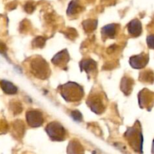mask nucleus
<instances>
[{
    "label": "nucleus",
    "instance_id": "1",
    "mask_svg": "<svg viewBox=\"0 0 154 154\" xmlns=\"http://www.w3.org/2000/svg\"><path fill=\"white\" fill-rule=\"evenodd\" d=\"M61 93L63 98L68 102H77L83 97V89L75 83H68L63 86Z\"/></svg>",
    "mask_w": 154,
    "mask_h": 154
},
{
    "label": "nucleus",
    "instance_id": "2",
    "mask_svg": "<svg viewBox=\"0 0 154 154\" xmlns=\"http://www.w3.org/2000/svg\"><path fill=\"white\" fill-rule=\"evenodd\" d=\"M125 136H126L129 145L135 152H138V153L142 152L143 136L139 130L135 129V127L131 128L126 132Z\"/></svg>",
    "mask_w": 154,
    "mask_h": 154
},
{
    "label": "nucleus",
    "instance_id": "3",
    "mask_svg": "<svg viewBox=\"0 0 154 154\" xmlns=\"http://www.w3.org/2000/svg\"><path fill=\"white\" fill-rule=\"evenodd\" d=\"M31 69L37 78L45 79L50 75V69L45 60L38 57L33 59L31 63Z\"/></svg>",
    "mask_w": 154,
    "mask_h": 154
},
{
    "label": "nucleus",
    "instance_id": "4",
    "mask_svg": "<svg viewBox=\"0 0 154 154\" xmlns=\"http://www.w3.org/2000/svg\"><path fill=\"white\" fill-rule=\"evenodd\" d=\"M46 132L50 138L54 141H63L66 138V130L62 125L57 122H53L48 125Z\"/></svg>",
    "mask_w": 154,
    "mask_h": 154
},
{
    "label": "nucleus",
    "instance_id": "5",
    "mask_svg": "<svg viewBox=\"0 0 154 154\" xmlns=\"http://www.w3.org/2000/svg\"><path fill=\"white\" fill-rule=\"evenodd\" d=\"M87 105L90 106L92 111L96 114H102L105 110V105L102 102V98L98 94L90 96V98L87 99Z\"/></svg>",
    "mask_w": 154,
    "mask_h": 154
},
{
    "label": "nucleus",
    "instance_id": "6",
    "mask_svg": "<svg viewBox=\"0 0 154 154\" xmlns=\"http://www.w3.org/2000/svg\"><path fill=\"white\" fill-rule=\"evenodd\" d=\"M27 123L32 127H38L42 126L44 120L42 113L37 111H31L26 114Z\"/></svg>",
    "mask_w": 154,
    "mask_h": 154
},
{
    "label": "nucleus",
    "instance_id": "7",
    "mask_svg": "<svg viewBox=\"0 0 154 154\" xmlns=\"http://www.w3.org/2000/svg\"><path fill=\"white\" fill-rule=\"evenodd\" d=\"M148 56L146 55V54H140V55L131 57L129 63L135 69H141L147 65V63H148Z\"/></svg>",
    "mask_w": 154,
    "mask_h": 154
},
{
    "label": "nucleus",
    "instance_id": "8",
    "mask_svg": "<svg viewBox=\"0 0 154 154\" xmlns=\"http://www.w3.org/2000/svg\"><path fill=\"white\" fill-rule=\"evenodd\" d=\"M140 105L143 107H149L150 103H153V93L147 90H144L139 94Z\"/></svg>",
    "mask_w": 154,
    "mask_h": 154
},
{
    "label": "nucleus",
    "instance_id": "9",
    "mask_svg": "<svg viewBox=\"0 0 154 154\" xmlns=\"http://www.w3.org/2000/svg\"><path fill=\"white\" fill-rule=\"evenodd\" d=\"M69 54L66 51H63L62 52L57 54L55 57H54V59L52 60L53 63L56 66H58L62 67V66H64L66 63L69 62Z\"/></svg>",
    "mask_w": 154,
    "mask_h": 154
},
{
    "label": "nucleus",
    "instance_id": "10",
    "mask_svg": "<svg viewBox=\"0 0 154 154\" xmlns=\"http://www.w3.org/2000/svg\"><path fill=\"white\" fill-rule=\"evenodd\" d=\"M68 154H84V150L79 141L73 140L69 142L67 149Z\"/></svg>",
    "mask_w": 154,
    "mask_h": 154
},
{
    "label": "nucleus",
    "instance_id": "11",
    "mask_svg": "<svg viewBox=\"0 0 154 154\" xmlns=\"http://www.w3.org/2000/svg\"><path fill=\"white\" fill-rule=\"evenodd\" d=\"M129 32L133 36H138L142 32V27L139 20H133L131 21L128 25Z\"/></svg>",
    "mask_w": 154,
    "mask_h": 154
},
{
    "label": "nucleus",
    "instance_id": "12",
    "mask_svg": "<svg viewBox=\"0 0 154 154\" xmlns=\"http://www.w3.org/2000/svg\"><path fill=\"white\" fill-rule=\"evenodd\" d=\"M0 87H1L2 90H3L5 93L8 95L15 94L17 91V87L14 85L12 83L9 82L7 81H0Z\"/></svg>",
    "mask_w": 154,
    "mask_h": 154
},
{
    "label": "nucleus",
    "instance_id": "13",
    "mask_svg": "<svg viewBox=\"0 0 154 154\" xmlns=\"http://www.w3.org/2000/svg\"><path fill=\"white\" fill-rule=\"evenodd\" d=\"M81 67L82 70L86 71L87 72H90L96 70V63L95 61L89 59V60H83V61L81 62Z\"/></svg>",
    "mask_w": 154,
    "mask_h": 154
},
{
    "label": "nucleus",
    "instance_id": "14",
    "mask_svg": "<svg viewBox=\"0 0 154 154\" xmlns=\"http://www.w3.org/2000/svg\"><path fill=\"white\" fill-rule=\"evenodd\" d=\"M133 86V81L129 78H123L121 83V90L126 95L131 93Z\"/></svg>",
    "mask_w": 154,
    "mask_h": 154
},
{
    "label": "nucleus",
    "instance_id": "15",
    "mask_svg": "<svg viewBox=\"0 0 154 154\" xmlns=\"http://www.w3.org/2000/svg\"><path fill=\"white\" fill-rule=\"evenodd\" d=\"M117 28L115 24L108 25L102 29V34L107 38H114L115 36Z\"/></svg>",
    "mask_w": 154,
    "mask_h": 154
},
{
    "label": "nucleus",
    "instance_id": "16",
    "mask_svg": "<svg viewBox=\"0 0 154 154\" xmlns=\"http://www.w3.org/2000/svg\"><path fill=\"white\" fill-rule=\"evenodd\" d=\"M83 26L86 32H91L96 29L97 26V21L95 20H87L83 23Z\"/></svg>",
    "mask_w": 154,
    "mask_h": 154
},
{
    "label": "nucleus",
    "instance_id": "17",
    "mask_svg": "<svg viewBox=\"0 0 154 154\" xmlns=\"http://www.w3.org/2000/svg\"><path fill=\"white\" fill-rule=\"evenodd\" d=\"M13 130L16 132V135H23L24 131L23 123L20 120H17L13 124Z\"/></svg>",
    "mask_w": 154,
    "mask_h": 154
},
{
    "label": "nucleus",
    "instance_id": "18",
    "mask_svg": "<svg viewBox=\"0 0 154 154\" xmlns=\"http://www.w3.org/2000/svg\"><path fill=\"white\" fill-rule=\"evenodd\" d=\"M80 8H81V7L78 4V2L77 0H73L69 4V8H68V14H74L79 11Z\"/></svg>",
    "mask_w": 154,
    "mask_h": 154
},
{
    "label": "nucleus",
    "instance_id": "19",
    "mask_svg": "<svg viewBox=\"0 0 154 154\" xmlns=\"http://www.w3.org/2000/svg\"><path fill=\"white\" fill-rule=\"evenodd\" d=\"M10 108L14 114H20L23 111L22 105L19 102H12L10 104Z\"/></svg>",
    "mask_w": 154,
    "mask_h": 154
},
{
    "label": "nucleus",
    "instance_id": "20",
    "mask_svg": "<svg viewBox=\"0 0 154 154\" xmlns=\"http://www.w3.org/2000/svg\"><path fill=\"white\" fill-rule=\"evenodd\" d=\"M45 41L46 40H45V38L42 37V36H38V37L35 38L33 40L32 45L35 48H42L45 45Z\"/></svg>",
    "mask_w": 154,
    "mask_h": 154
},
{
    "label": "nucleus",
    "instance_id": "21",
    "mask_svg": "<svg viewBox=\"0 0 154 154\" xmlns=\"http://www.w3.org/2000/svg\"><path fill=\"white\" fill-rule=\"evenodd\" d=\"M142 79L147 82L152 83L153 81V74L151 71L145 72L142 74Z\"/></svg>",
    "mask_w": 154,
    "mask_h": 154
},
{
    "label": "nucleus",
    "instance_id": "22",
    "mask_svg": "<svg viewBox=\"0 0 154 154\" xmlns=\"http://www.w3.org/2000/svg\"><path fill=\"white\" fill-rule=\"evenodd\" d=\"M77 35H78V33H77V32L73 28H69L68 29V31L66 32V35L70 39L75 38L77 36Z\"/></svg>",
    "mask_w": 154,
    "mask_h": 154
},
{
    "label": "nucleus",
    "instance_id": "23",
    "mask_svg": "<svg viewBox=\"0 0 154 154\" xmlns=\"http://www.w3.org/2000/svg\"><path fill=\"white\" fill-rule=\"evenodd\" d=\"M71 115L73 117L74 120H76V121H81V120H82V115H81V113L78 111H72Z\"/></svg>",
    "mask_w": 154,
    "mask_h": 154
},
{
    "label": "nucleus",
    "instance_id": "24",
    "mask_svg": "<svg viewBox=\"0 0 154 154\" xmlns=\"http://www.w3.org/2000/svg\"><path fill=\"white\" fill-rule=\"evenodd\" d=\"M6 52H7V47L5 44L2 42H0V54L6 57Z\"/></svg>",
    "mask_w": 154,
    "mask_h": 154
},
{
    "label": "nucleus",
    "instance_id": "25",
    "mask_svg": "<svg viewBox=\"0 0 154 154\" xmlns=\"http://www.w3.org/2000/svg\"><path fill=\"white\" fill-rule=\"evenodd\" d=\"M34 9H35V7H34V5H33L32 3L28 2L26 4L25 10L26 12H28V13H32V12L34 11Z\"/></svg>",
    "mask_w": 154,
    "mask_h": 154
},
{
    "label": "nucleus",
    "instance_id": "26",
    "mask_svg": "<svg viewBox=\"0 0 154 154\" xmlns=\"http://www.w3.org/2000/svg\"><path fill=\"white\" fill-rule=\"evenodd\" d=\"M8 123L5 120H2L0 121V131H6L8 129Z\"/></svg>",
    "mask_w": 154,
    "mask_h": 154
},
{
    "label": "nucleus",
    "instance_id": "27",
    "mask_svg": "<svg viewBox=\"0 0 154 154\" xmlns=\"http://www.w3.org/2000/svg\"><path fill=\"white\" fill-rule=\"evenodd\" d=\"M147 44H148L150 48H153V35H150L148 38H147Z\"/></svg>",
    "mask_w": 154,
    "mask_h": 154
}]
</instances>
